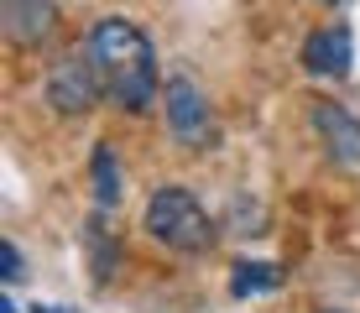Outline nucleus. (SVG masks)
<instances>
[{"mask_svg":"<svg viewBox=\"0 0 360 313\" xmlns=\"http://www.w3.org/2000/svg\"><path fill=\"white\" fill-rule=\"evenodd\" d=\"M89 58H94L99 79H105V94L115 99L120 110L141 115V110L157 105V89H162V79H157V53H152V42H146V32L136 27V21L105 16L89 32Z\"/></svg>","mask_w":360,"mask_h":313,"instance_id":"nucleus-1","label":"nucleus"},{"mask_svg":"<svg viewBox=\"0 0 360 313\" xmlns=\"http://www.w3.org/2000/svg\"><path fill=\"white\" fill-rule=\"evenodd\" d=\"M146 230H152V241H162L167 250H183V256H204V250L214 245V219H209V209L178 183L157 188V193L146 198Z\"/></svg>","mask_w":360,"mask_h":313,"instance_id":"nucleus-2","label":"nucleus"},{"mask_svg":"<svg viewBox=\"0 0 360 313\" xmlns=\"http://www.w3.org/2000/svg\"><path fill=\"white\" fill-rule=\"evenodd\" d=\"M162 105H167V131L178 136V146H188V152H204L209 141H214V110H209V94L198 89L193 79H167L162 89Z\"/></svg>","mask_w":360,"mask_h":313,"instance_id":"nucleus-3","label":"nucleus"},{"mask_svg":"<svg viewBox=\"0 0 360 313\" xmlns=\"http://www.w3.org/2000/svg\"><path fill=\"white\" fill-rule=\"evenodd\" d=\"M99 94H105V79H99L89 47L53 63V73H47V99H53L63 115H89V110L99 105Z\"/></svg>","mask_w":360,"mask_h":313,"instance_id":"nucleus-4","label":"nucleus"},{"mask_svg":"<svg viewBox=\"0 0 360 313\" xmlns=\"http://www.w3.org/2000/svg\"><path fill=\"white\" fill-rule=\"evenodd\" d=\"M308 120H314L319 141H324V152L334 162L360 167V120L350 115V110L334 105V99H314V105H308Z\"/></svg>","mask_w":360,"mask_h":313,"instance_id":"nucleus-5","label":"nucleus"},{"mask_svg":"<svg viewBox=\"0 0 360 313\" xmlns=\"http://www.w3.org/2000/svg\"><path fill=\"white\" fill-rule=\"evenodd\" d=\"M350 63H355V37H350L345 21H334V27L314 32V37L303 42V68L319 73V79H345V73H350Z\"/></svg>","mask_w":360,"mask_h":313,"instance_id":"nucleus-6","label":"nucleus"},{"mask_svg":"<svg viewBox=\"0 0 360 313\" xmlns=\"http://www.w3.org/2000/svg\"><path fill=\"white\" fill-rule=\"evenodd\" d=\"M53 21H58L53 0H6V32L16 42H42L53 32Z\"/></svg>","mask_w":360,"mask_h":313,"instance_id":"nucleus-7","label":"nucleus"},{"mask_svg":"<svg viewBox=\"0 0 360 313\" xmlns=\"http://www.w3.org/2000/svg\"><path fill=\"white\" fill-rule=\"evenodd\" d=\"M89 183H94V204L99 209H115L120 204V167H115V152H110V141L94 146V162H89Z\"/></svg>","mask_w":360,"mask_h":313,"instance_id":"nucleus-8","label":"nucleus"},{"mask_svg":"<svg viewBox=\"0 0 360 313\" xmlns=\"http://www.w3.org/2000/svg\"><path fill=\"white\" fill-rule=\"evenodd\" d=\"M271 287H282V267L277 261H235V272H230V293L235 298L271 293Z\"/></svg>","mask_w":360,"mask_h":313,"instance_id":"nucleus-9","label":"nucleus"},{"mask_svg":"<svg viewBox=\"0 0 360 313\" xmlns=\"http://www.w3.org/2000/svg\"><path fill=\"white\" fill-rule=\"evenodd\" d=\"M84 245L94 250V277H99V282H110V267H115V245L105 241V230H99V224H89V230H84Z\"/></svg>","mask_w":360,"mask_h":313,"instance_id":"nucleus-10","label":"nucleus"},{"mask_svg":"<svg viewBox=\"0 0 360 313\" xmlns=\"http://www.w3.org/2000/svg\"><path fill=\"white\" fill-rule=\"evenodd\" d=\"M0 277H6V282H21V277H27V272H21V250H16V241L0 245Z\"/></svg>","mask_w":360,"mask_h":313,"instance_id":"nucleus-11","label":"nucleus"},{"mask_svg":"<svg viewBox=\"0 0 360 313\" xmlns=\"http://www.w3.org/2000/svg\"><path fill=\"white\" fill-rule=\"evenodd\" d=\"M32 313H73V308H53V303H47V308H32Z\"/></svg>","mask_w":360,"mask_h":313,"instance_id":"nucleus-12","label":"nucleus"},{"mask_svg":"<svg viewBox=\"0 0 360 313\" xmlns=\"http://www.w3.org/2000/svg\"><path fill=\"white\" fill-rule=\"evenodd\" d=\"M0 313H16V303H11V298H0Z\"/></svg>","mask_w":360,"mask_h":313,"instance_id":"nucleus-13","label":"nucleus"},{"mask_svg":"<svg viewBox=\"0 0 360 313\" xmlns=\"http://www.w3.org/2000/svg\"><path fill=\"white\" fill-rule=\"evenodd\" d=\"M329 6H334V0H329Z\"/></svg>","mask_w":360,"mask_h":313,"instance_id":"nucleus-14","label":"nucleus"}]
</instances>
